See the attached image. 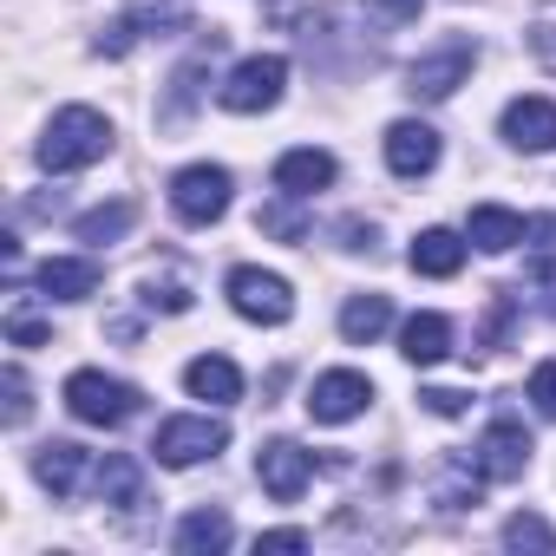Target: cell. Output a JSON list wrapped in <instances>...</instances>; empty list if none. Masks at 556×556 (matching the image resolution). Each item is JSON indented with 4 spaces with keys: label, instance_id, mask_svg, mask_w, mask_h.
Returning <instances> with one entry per match:
<instances>
[{
    "label": "cell",
    "instance_id": "1",
    "mask_svg": "<svg viewBox=\"0 0 556 556\" xmlns=\"http://www.w3.org/2000/svg\"><path fill=\"white\" fill-rule=\"evenodd\" d=\"M112 151V125H105V112H92V105H66V112H53V125L40 131V170H86V164H99Z\"/></svg>",
    "mask_w": 556,
    "mask_h": 556
},
{
    "label": "cell",
    "instance_id": "2",
    "mask_svg": "<svg viewBox=\"0 0 556 556\" xmlns=\"http://www.w3.org/2000/svg\"><path fill=\"white\" fill-rule=\"evenodd\" d=\"M138 387H125V380H112V374H99V367H79L73 380H66V413L79 419V426H125L131 413H138Z\"/></svg>",
    "mask_w": 556,
    "mask_h": 556
},
{
    "label": "cell",
    "instance_id": "3",
    "mask_svg": "<svg viewBox=\"0 0 556 556\" xmlns=\"http://www.w3.org/2000/svg\"><path fill=\"white\" fill-rule=\"evenodd\" d=\"M223 445H229V426H223V419H210V413H177V419H164V426H157V439H151L157 465H170V471H190V465L216 458Z\"/></svg>",
    "mask_w": 556,
    "mask_h": 556
},
{
    "label": "cell",
    "instance_id": "4",
    "mask_svg": "<svg viewBox=\"0 0 556 556\" xmlns=\"http://www.w3.org/2000/svg\"><path fill=\"white\" fill-rule=\"evenodd\" d=\"M229 308L255 328H282L295 315V289L282 282V275H268V268H236L229 275Z\"/></svg>",
    "mask_w": 556,
    "mask_h": 556
},
{
    "label": "cell",
    "instance_id": "5",
    "mask_svg": "<svg viewBox=\"0 0 556 556\" xmlns=\"http://www.w3.org/2000/svg\"><path fill=\"white\" fill-rule=\"evenodd\" d=\"M282 86H289V60L282 53H249L229 79H223V112H268L275 99H282Z\"/></svg>",
    "mask_w": 556,
    "mask_h": 556
},
{
    "label": "cell",
    "instance_id": "6",
    "mask_svg": "<svg viewBox=\"0 0 556 556\" xmlns=\"http://www.w3.org/2000/svg\"><path fill=\"white\" fill-rule=\"evenodd\" d=\"M170 210L184 216V223H216L223 210H229V170L223 164H190V170H177L170 177Z\"/></svg>",
    "mask_w": 556,
    "mask_h": 556
},
{
    "label": "cell",
    "instance_id": "7",
    "mask_svg": "<svg viewBox=\"0 0 556 556\" xmlns=\"http://www.w3.org/2000/svg\"><path fill=\"white\" fill-rule=\"evenodd\" d=\"M471 66H478V47L471 40H452V47H439V53H426V60H413V73H406V92L413 99H452L465 79H471Z\"/></svg>",
    "mask_w": 556,
    "mask_h": 556
},
{
    "label": "cell",
    "instance_id": "8",
    "mask_svg": "<svg viewBox=\"0 0 556 556\" xmlns=\"http://www.w3.org/2000/svg\"><path fill=\"white\" fill-rule=\"evenodd\" d=\"M255 478H262V491H268L275 504H295V497L308 491V478H315V452H302L295 439H268V445L255 452Z\"/></svg>",
    "mask_w": 556,
    "mask_h": 556
},
{
    "label": "cell",
    "instance_id": "9",
    "mask_svg": "<svg viewBox=\"0 0 556 556\" xmlns=\"http://www.w3.org/2000/svg\"><path fill=\"white\" fill-rule=\"evenodd\" d=\"M367 400H374V380H367V374H354V367H334V374H321V380H315L308 413H315L321 426H348V419H361V413H367Z\"/></svg>",
    "mask_w": 556,
    "mask_h": 556
},
{
    "label": "cell",
    "instance_id": "10",
    "mask_svg": "<svg viewBox=\"0 0 556 556\" xmlns=\"http://www.w3.org/2000/svg\"><path fill=\"white\" fill-rule=\"evenodd\" d=\"M471 465H478V478H491V484H510V478H523V465H530V432H523L517 419H497V426L478 439Z\"/></svg>",
    "mask_w": 556,
    "mask_h": 556
},
{
    "label": "cell",
    "instance_id": "11",
    "mask_svg": "<svg viewBox=\"0 0 556 556\" xmlns=\"http://www.w3.org/2000/svg\"><path fill=\"white\" fill-rule=\"evenodd\" d=\"M387 164H393V177H426L439 164V131L426 118H400L387 131Z\"/></svg>",
    "mask_w": 556,
    "mask_h": 556
},
{
    "label": "cell",
    "instance_id": "12",
    "mask_svg": "<svg viewBox=\"0 0 556 556\" xmlns=\"http://www.w3.org/2000/svg\"><path fill=\"white\" fill-rule=\"evenodd\" d=\"M328 184H334V157L315 151V144L275 157V190H282V197H315V190H328Z\"/></svg>",
    "mask_w": 556,
    "mask_h": 556
},
{
    "label": "cell",
    "instance_id": "13",
    "mask_svg": "<svg viewBox=\"0 0 556 556\" xmlns=\"http://www.w3.org/2000/svg\"><path fill=\"white\" fill-rule=\"evenodd\" d=\"M40 295H53V302H86V295H99V262H92V255H47V262H40Z\"/></svg>",
    "mask_w": 556,
    "mask_h": 556
},
{
    "label": "cell",
    "instance_id": "14",
    "mask_svg": "<svg viewBox=\"0 0 556 556\" xmlns=\"http://www.w3.org/2000/svg\"><path fill=\"white\" fill-rule=\"evenodd\" d=\"M86 465H92V452H86V445H73V439H53V445H40V452H34V478H40L53 497H73V491H79V478H86Z\"/></svg>",
    "mask_w": 556,
    "mask_h": 556
},
{
    "label": "cell",
    "instance_id": "15",
    "mask_svg": "<svg viewBox=\"0 0 556 556\" xmlns=\"http://www.w3.org/2000/svg\"><path fill=\"white\" fill-rule=\"evenodd\" d=\"M504 138L517 151H549L556 144V105L549 99H510L504 105Z\"/></svg>",
    "mask_w": 556,
    "mask_h": 556
},
{
    "label": "cell",
    "instance_id": "16",
    "mask_svg": "<svg viewBox=\"0 0 556 556\" xmlns=\"http://www.w3.org/2000/svg\"><path fill=\"white\" fill-rule=\"evenodd\" d=\"M465 236H471L484 255H504V249H517V242L530 236V223H523L517 210H504V203H478L471 223H465Z\"/></svg>",
    "mask_w": 556,
    "mask_h": 556
},
{
    "label": "cell",
    "instance_id": "17",
    "mask_svg": "<svg viewBox=\"0 0 556 556\" xmlns=\"http://www.w3.org/2000/svg\"><path fill=\"white\" fill-rule=\"evenodd\" d=\"M406 262H413V275H458L465 268V236L458 229H419Z\"/></svg>",
    "mask_w": 556,
    "mask_h": 556
},
{
    "label": "cell",
    "instance_id": "18",
    "mask_svg": "<svg viewBox=\"0 0 556 556\" xmlns=\"http://www.w3.org/2000/svg\"><path fill=\"white\" fill-rule=\"evenodd\" d=\"M184 387H190L197 400H210V406H236V400H242V374H236V361H223V354L190 361V367H184Z\"/></svg>",
    "mask_w": 556,
    "mask_h": 556
},
{
    "label": "cell",
    "instance_id": "19",
    "mask_svg": "<svg viewBox=\"0 0 556 556\" xmlns=\"http://www.w3.org/2000/svg\"><path fill=\"white\" fill-rule=\"evenodd\" d=\"M125 21L138 27V40H177L190 34V0H125Z\"/></svg>",
    "mask_w": 556,
    "mask_h": 556
},
{
    "label": "cell",
    "instance_id": "20",
    "mask_svg": "<svg viewBox=\"0 0 556 556\" xmlns=\"http://www.w3.org/2000/svg\"><path fill=\"white\" fill-rule=\"evenodd\" d=\"M400 354H406L413 367H439V361L452 354V321H445V315H413V321L400 328Z\"/></svg>",
    "mask_w": 556,
    "mask_h": 556
},
{
    "label": "cell",
    "instance_id": "21",
    "mask_svg": "<svg viewBox=\"0 0 556 556\" xmlns=\"http://www.w3.org/2000/svg\"><path fill=\"white\" fill-rule=\"evenodd\" d=\"M229 536H236V523L223 510H190L177 523V549L184 556H216V549H229Z\"/></svg>",
    "mask_w": 556,
    "mask_h": 556
},
{
    "label": "cell",
    "instance_id": "22",
    "mask_svg": "<svg viewBox=\"0 0 556 556\" xmlns=\"http://www.w3.org/2000/svg\"><path fill=\"white\" fill-rule=\"evenodd\" d=\"M387 328H393V302H387V295H354V302L341 308V334H348L354 348L380 341Z\"/></svg>",
    "mask_w": 556,
    "mask_h": 556
},
{
    "label": "cell",
    "instance_id": "23",
    "mask_svg": "<svg viewBox=\"0 0 556 556\" xmlns=\"http://www.w3.org/2000/svg\"><path fill=\"white\" fill-rule=\"evenodd\" d=\"M131 223H138V203H99V210H86V216L73 223V236H79V242H118Z\"/></svg>",
    "mask_w": 556,
    "mask_h": 556
},
{
    "label": "cell",
    "instance_id": "24",
    "mask_svg": "<svg viewBox=\"0 0 556 556\" xmlns=\"http://www.w3.org/2000/svg\"><path fill=\"white\" fill-rule=\"evenodd\" d=\"M99 497H105V504H144V471L112 452V458L99 465Z\"/></svg>",
    "mask_w": 556,
    "mask_h": 556
},
{
    "label": "cell",
    "instance_id": "25",
    "mask_svg": "<svg viewBox=\"0 0 556 556\" xmlns=\"http://www.w3.org/2000/svg\"><path fill=\"white\" fill-rule=\"evenodd\" d=\"M504 543H510V549H556V530H549L543 517H530V510H517V517L504 523Z\"/></svg>",
    "mask_w": 556,
    "mask_h": 556
},
{
    "label": "cell",
    "instance_id": "26",
    "mask_svg": "<svg viewBox=\"0 0 556 556\" xmlns=\"http://www.w3.org/2000/svg\"><path fill=\"white\" fill-rule=\"evenodd\" d=\"M0 393H8V426H27V413H34V387H27V374L8 367V374H0Z\"/></svg>",
    "mask_w": 556,
    "mask_h": 556
},
{
    "label": "cell",
    "instance_id": "27",
    "mask_svg": "<svg viewBox=\"0 0 556 556\" xmlns=\"http://www.w3.org/2000/svg\"><path fill=\"white\" fill-rule=\"evenodd\" d=\"M530 400H536L543 419H556V361H543V367L530 374Z\"/></svg>",
    "mask_w": 556,
    "mask_h": 556
},
{
    "label": "cell",
    "instance_id": "28",
    "mask_svg": "<svg viewBox=\"0 0 556 556\" xmlns=\"http://www.w3.org/2000/svg\"><path fill=\"white\" fill-rule=\"evenodd\" d=\"M8 341H14V348H40V341H47V321L21 308V315H8Z\"/></svg>",
    "mask_w": 556,
    "mask_h": 556
},
{
    "label": "cell",
    "instance_id": "29",
    "mask_svg": "<svg viewBox=\"0 0 556 556\" xmlns=\"http://www.w3.org/2000/svg\"><path fill=\"white\" fill-rule=\"evenodd\" d=\"M282 549H308V530H262L255 556H282Z\"/></svg>",
    "mask_w": 556,
    "mask_h": 556
},
{
    "label": "cell",
    "instance_id": "30",
    "mask_svg": "<svg viewBox=\"0 0 556 556\" xmlns=\"http://www.w3.org/2000/svg\"><path fill=\"white\" fill-rule=\"evenodd\" d=\"M419 400H426V413H439V419H458V413H465V393H458V387H426Z\"/></svg>",
    "mask_w": 556,
    "mask_h": 556
},
{
    "label": "cell",
    "instance_id": "31",
    "mask_svg": "<svg viewBox=\"0 0 556 556\" xmlns=\"http://www.w3.org/2000/svg\"><path fill=\"white\" fill-rule=\"evenodd\" d=\"M131 40H138V27H131V21H112V27L99 34V53L118 60V53H131Z\"/></svg>",
    "mask_w": 556,
    "mask_h": 556
},
{
    "label": "cell",
    "instance_id": "32",
    "mask_svg": "<svg viewBox=\"0 0 556 556\" xmlns=\"http://www.w3.org/2000/svg\"><path fill=\"white\" fill-rule=\"evenodd\" d=\"M144 302H151V308H170V315H184V308H190V289H184V282H164V289L151 282V295H144Z\"/></svg>",
    "mask_w": 556,
    "mask_h": 556
},
{
    "label": "cell",
    "instance_id": "33",
    "mask_svg": "<svg viewBox=\"0 0 556 556\" xmlns=\"http://www.w3.org/2000/svg\"><path fill=\"white\" fill-rule=\"evenodd\" d=\"M374 8L393 14V21H413V14H419V0H374Z\"/></svg>",
    "mask_w": 556,
    "mask_h": 556
}]
</instances>
